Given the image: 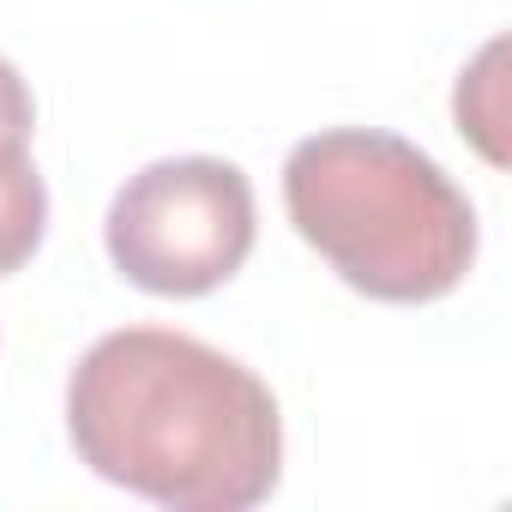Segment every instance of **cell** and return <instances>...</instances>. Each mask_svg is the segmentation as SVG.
<instances>
[{
  "mask_svg": "<svg viewBox=\"0 0 512 512\" xmlns=\"http://www.w3.org/2000/svg\"><path fill=\"white\" fill-rule=\"evenodd\" d=\"M494 67H500V43H488L482 49V61L458 79V127H470V139L482 145V157L488 163H500L506 151H500V139H494V127H500V103H494V91H500V79H494Z\"/></svg>",
  "mask_w": 512,
  "mask_h": 512,
  "instance_id": "5b68a950",
  "label": "cell"
},
{
  "mask_svg": "<svg viewBox=\"0 0 512 512\" xmlns=\"http://www.w3.org/2000/svg\"><path fill=\"white\" fill-rule=\"evenodd\" d=\"M253 181L223 157H163L121 181L103 217L115 272L145 296H211L253 253Z\"/></svg>",
  "mask_w": 512,
  "mask_h": 512,
  "instance_id": "3957f363",
  "label": "cell"
},
{
  "mask_svg": "<svg viewBox=\"0 0 512 512\" xmlns=\"http://www.w3.org/2000/svg\"><path fill=\"white\" fill-rule=\"evenodd\" d=\"M49 229V187L31 163V145L0 139V278L31 266Z\"/></svg>",
  "mask_w": 512,
  "mask_h": 512,
  "instance_id": "277c9868",
  "label": "cell"
},
{
  "mask_svg": "<svg viewBox=\"0 0 512 512\" xmlns=\"http://www.w3.org/2000/svg\"><path fill=\"white\" fill-rule=\"evenodd\" d=\"M67 440L91 476L169 512H247L284 476L272 386L169 326H121L79 356Z\"/></svg>",
  "mask_w": 512,
  "mask_h": 512,
  "instance_id": "6da1fadb",
  "label": "cell"
},
{
  "mask_svg": "<svg viewBox=\"0 0 512 512\" xmlns=\"http://www.w3.org/2000/svg\"><path fill=\"white\" fill-rule=\"evenodd\" d=\"M37 133V103H31V85L19 79V67L0 55V139H19L31 145Z\"/></svg>",
  "mask_w": 512,
  "mask_h": 512,
  "instance_id": "8992f818",
  "label": "cell"
},
{
  "mask_svg": "<svg viewBox=\"0 0 512 512\" xmlns=\"http://www.w3.org/2000/svg\"><path fill=\"white\" fill-rule=\"evenodd\" d=\"M296 235L368 302L422 308L476 266V211L464 187L410 139L380 127L308 133L284 163Z\"/></svg>",
  "mask_w": 512,
  "mask_h": 512,
  "instance_id": "7a4b0ae2",
  "label": "cell"
}]
</instances>
